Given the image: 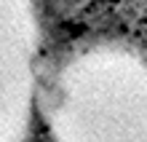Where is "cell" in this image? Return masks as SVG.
I'll list each match as a JSON object with an SVG mask.
<instances>
[{
  "label": "cell",
  "mask_w": 147,
  "mask_h": 142,
  "mask_svg": "<svg viewBox=\"0 0 147 142\" xmlns=\"http://www.w3.org/2000/svg\"><path fill=\"white\" fill-rule=\"evenodd\" d=\"M38 115L51 142H147V51L115 38L75 43L43 73Z\"/></svg>",
  "instance_id": "obj_1"
}]
</instances>
